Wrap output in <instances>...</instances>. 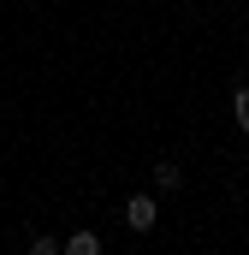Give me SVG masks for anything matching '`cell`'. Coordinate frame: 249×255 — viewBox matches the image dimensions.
I'll return each instance as SVG.
<instances>
[{
    "mask_svg": "<svg viewBox=\"0 0 249 255\" xmlns=\"http://www.w3.org/2000/svg\"><path fill=\"white\" fill-rule=\"evenodd\" d=\"M154 220H160V202L154 196H130L124 202V226L130 232H154Z\"/></svg>",
    "mask_w": 249,
    "mask_h": 255,
    "instance_id": "obj_1",
    "label": "cell"
},
{
    "mask_svg": "<svg viewBox=\"0 0 249 255\" xmlns=\"http://www.w3.org/2000/svg\"><path fill=\"white\" fill-rule=\"evenodd\" d=\"M60 255H101V232H89V226L71 232V238L60 244Z\"/></svg>",
    "mask_w": 249,
    "mask_h": 255,
    "instance_id": "obj_2",
    "label": "cell"
},
{
    "mask_svg": "<svg viewBox=\"0 0 249 255\" xmlns=\"http://www.w3.org/2000/svg\"><path fill=\"white\" fill-rule=\"evenodd\" d=\"M184 184V166L178 160H154V190H178Z\"/></svg>",
    "mask_w": 249,
    "mask_h": 255,
    "instance_id": "obj_3",
    "label": "cell"
},
{
    "mask_svg": "<svg viewBox=\"0 0 249 255\" xmlns=\"http://www.w3.org/2000/svg\"><path fill=\"white\" fill-rule=\"evenodd\" d=\"M232 119H238V130L249 136V83H238V89H232Z\"/></svg>",
    "mask_w": 249,
    "mask_h": 255,
    "instance_id": "obj_4",
    "label": "cell"
},
{
    "mask_svg": "<svg viewBox=\"0 0 249 255\" xmlns=\"http://www.w3.org/2000/svg\"><path fill=\"white\" fill-rule=\"evenodd\" d=\"M30 255H60V238H48V232H36V238H30Z\"/></svg>",
    "mask_w": 249,
    "mask_h": 255,
    "instance_id": "obj_5",
    "label": "cell"
}]
</instances>
